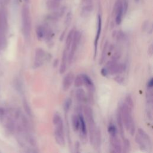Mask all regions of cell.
Returning a JSON list of instances; mask_svg holds the SVG:
<instances>
[{"label": "cell", "mask_w": 153, "mask_h": 153, "mask_svg": "<svg viewBox=\"0 0 153 153\" xmlns=\"http://www.w3.org/2000/svg\"><path fill=\"white\" fill-rule=\"evenodd\" d=\"M75 96H76V99L78 102H86L87 96H86L84 90L82 88H78L76 90Z\"/></svg>", "instance_id": "cell-18"}, {"label": "cell", "mask_w": 153, "mask_h": 153, "mask_svg": "<svg viewBox=\"0 0 153 153\" xmlns=\"http://www.w3.org/2000/svg\"><path fill=\"white\" fill-rule=\"evenodd\" d=\"M135 1H136V2H138V1H139V0H135Z\"/></svg>", "instance_id": "cell-36"}, {"label": "cell", "mask_w": 153, "mask_h": 153, "mask_svg": "<svg viewBox=\"0 0 153 153\" xmlns=\"http://www.w3.org/2000/svg\"><path fill=\"white\" fill-rule=\"evenodd\" d=\"M128 8V3L127 1H124L123 4H122V9H123V14H126Z\"/></svg>", "instance_id": "cell-30"}, {"label": "cell", "mask_w": 153, "mask_h": 153, "mask_svg": "<svg viewBox=\"0 0 153 153\" xmlns=\"http://www.w3.org/2000/svg\"><path fill=\"white\" fill-rule=\"evenodd\" d=\"M71 13H68L67 14V16H66V20H65V23L66 25H69L70 22H71Z\"/></svg>", "instance_id": "cell-33"}, {"label": "cell", "mask_w": 153, "mask_h": 153, "mask_svg": "<svg viewBox=\"0 0 153 153\" xmlns=\"http://www.w3.org/2000/svg\"><path fill=\"white\" fill-rule=\"evenodd\" d=\"M48 58H50L48 57V54L46 53L41 48H37L35 50L33 67L37 68L41 66L45 62L48 60Z\"/></svg>", "instance_id": "cell-6"}, {"label": "cell", "mask_w": 153, "mask_h": 153, "mask_svg": "<svg viewBox=\"0 0 153 153\" xmlns=\"http://www.w3.org/2000/svg\"><path fill=\"white\" fill-rule=\"evenodd\" d=\"M117 124H118L120 135H121V137L123 139H124V125H123L120 108L118 109L117 113Z\"/></svg>", "instance_id": "cell-14"}, {"label": "cell", "mask_w": 153, "mask_h": 153, "mask_svg": "<svg viewBox=\"0 0 153 153\" xmlns=\"http://www.w3.org/2000/svg\"><path fill=\"white\" fill-rule=\"evenodd\" d=\"M108 41H106L104 45V47L102 50V56H101V58L99 63L100 64H102L105 60V57H106L107 51H108Z\"/></svg>", "instance_id": "cell-24"}, {"label": "cell", "mask_w": 153, "mask_h": 153, "mask_svg": "<svg viewBox=\"0 0 153 153\" xmlns=\"http://www.w3.org/2000/svg\"><path fill=\"white\" fill-rule=\"evenodd\" d=\"M123 139V151L124 152H128L130 151V141L126 139V138H124Z\"/></svg>", "instance_id": "cell-25"}, {"label": "cell", "mask_w": 153, "mask_h": 153, "mask_svg": "<svg viewBox=\"0 0 153 153\" xmlns=\"http://www.w3.org/2000/svg\"><path fill=\"white\" fill-rule=\"evenodd\" d=\"M153 87V79L152 78H151L147 83V87Z\"/></svg>", "instance_id": "cell-34"}, {"label": "cell", "mask_w": 153, "mask_h": 153, "mask_svg": "<svg viewBox=\"0 0 153 153\" xmlns=\"http://www.w3.org/2000/svg\"><path fill=\"white\" fill-rule=\"evenodd\" d=\"M67 53H68V51L65 49L63 53L62 61H61L60 66L59 68V72H60V74H63L66 69V64H67L68 57Z\"/></svg>", "instance_id": "cell-13"}, {"label": "cell", "mask_w": 153, "mask_h": 153, "mask_svg": "<svg viewBox=\"0 0 153 153\" xmlns=\"http://www.w3.org/2000/svg\"><path fill=\"white\" fill-rule=\"evenodd\" d=\"M23 31L26 39H29L31 31V19L30 13L27 7H25L22 12Z\"/></svg>", "instance_id": "cell-4"}, {"label": "cell", "mask_w": 153, "mask_h": 153, "mask_svg": "<svg viewBox=\"0 0 153 153\" xmlns=\"http://www.w3.org/2000/svg\"><path fill=\"white\" fill-rule=\"evenodd\" d=\"M47 26H38L36 29V34L38 39L42 40L45 39L47 31Z\"/></svg>", "instance_id": "cell-17"}, {"label": "cell", "mask_w": 153, "mask_h": 153, "mask_svg": "<svg viewBox=\"0 0 153 153\" xmlns=\"http://www.w3.org/2000/svg\"><path fill=\"white\" fill-rule=\"evenodd\" d=\"M125 105L131 111H133V108H134V103H133V99L131 98V97L130 95H127L126 98H125V100L124 102Z\"/></svg>", "instance_id": "cell-22"}, {"label": "cell", "mask_w": 153, "mask_h": 153, "mask_svg": "<svg viewBox=\"0 0 153 153\" xmlns=\"http://www.w3.org/2000/svg\"><path fill=\"white\" fill-rule=\"evenodd\" d=\"M121 115L123 123V125L125 126L126 130L130 132L131 135H134L135 133V124L131 116L132 111L130 110L124 103H123L120 108Z\"/></svg>", "instance_id": "cell-2"}, {"label": "cell", "mask_w": 153, "mask_h": 153, "mask_svg": "<svg viewBox=\"0 0 153 153\" xmlns=\"http://www.w3.org/2000/svg\"><path fill=\"white\" fill-rule=\"evenodd\" d=\"M23 108H24L25 111V112H26V114H27L28 115H29V116H32V113L31 109H30V106H29L28 103H27L26 100H25V101L23 102Z\"/></svg>", "instance_id": "cell-28"}, {"label": "cell", "mask_w": 153, "mask_h": 153, "mask_svg": "<svg viewBox=\"0 0 153 153\" xmlns=\"http://www.w3.org/2000/svg\"><path fill=\"white\" fill-rule=\"evenodd\" d=\"M120 56H121V54H120V52L119 51H117L115 52L113 56H112L111 57V60L114 61V62H117V60L120 58Z\"/></svg>", "instance_id": "cell-29"}, {"label": "cell", "mask_w": 153, "mask_h": 153, "mask_svg": "<svg viewBox=\"0 0 153 153\" xmlns=\"http://www.w3.org/2000/svg\"><path fill=\"white\" fill-rule=\"evenodd\" d=\"M74 29H72L70 30V32L68 33V35L66 37V41H65V50L68 51L70 49V47L72 43V38H73V35H74Z\"/></svg>", "instance_id": "cell-21"}, {"label": "cell", "mask_w": 153, "mask_h": 153, "mask_svg": "<svg viewBox=\"0 0 153 153\" xmlns=\"http://www.w3.org/2000/svg\"><path fill=\"white\" fill-rule=\"evenodd\" d=\"M82 78H83V81H84V84H85L88 91L91 93H93L94 91V85L92 81V80L90 79V78L85 75V74H82Z\"/></svg>", "instance_id": "cell-15"}, {"label": "cell", "mask_w": 153, "mask_h": 153, "mask_svg": "<svg viewBox=\"0 0 153 153\" xmlns=\"http://www.w3.org/2000/svg\"><path fill=\"white\" fill-rule=\"evenodd\" d=\"M114 80L120 84H123L124 83V79L122 76H117L114 78Z\"/></svg>", "instance_id": "cell-31"}, {"label": "cell", "mask_w": 153, "mask_h": 153, "mask_svg": "<svg viewBox=\"0 0 153 153\" xmlns=\"http://www.w3.org/2000/svg\"><path fill=\"white\" fill-rule=\"evenodd\" d=\"M53 123L55 127L54 138L56 142L60 146H65V139L64 134V127L63 120L60 115L56 112L53 118Z\"/></svg>", "instance_id": "cell-1"}, {"label": "cell", "mask_w": 153, "mask_h": 153, "mask_svg": "<svg viewBox=\"0 0 153 153\" xmlns=\"http://www.w3.org/2000/svg\"><path fill=\"white\" fill-rule=\"evenodd\" d=\"M109 140L111 145L114 149V152H122V146L121 144V142L118 137L117 134L109 135Z\"/></svg>", "instance_id": "cell-8"}, {"label": "cell", "mask_w": 153, "mask_h": 153, "mask_svg": "<svg viewBox=\"0 0 153 153\" xmlns=\"http://www.w3.org/2000/svg\"><path fill=\"white\" fill-rule=\"evenodd\" d=\"M100 73L102 74V76H107L108 75V71H107V69H106V68H103L102 69H101V71H100Z\"/></svg>", "instance_id": "cell-32"}, {"label": "cell", "mask_w": 153, "mask_h": 153, "mask_svg": "<svg viewBox=\"0 0 153 153\" xmlns=\"http://www.w3.org/2000/svg\"><path fill=\"white\" fill-rule=\"evenodd\" d=\"M101 29H102V19L100 15L98 16V22H97V29L96 32V35L94 39V57L96 55L97 53V44L100 35L101 33Z\"/></svg>", "instance_id": "cell-10"}, {"label": "cell", "mask_w": 153, "mask_h": 153, "mask_svg": "<svg viewBox=\"0 0 153 153\" xmlns=\"http://www.w3.org/2000/svg\"><path fill=\"white\" fill-rule=\"evenodd\" d=\"M137 133L142 138V139L145 142V143L148 145V148L151 149L152 148L151 140V138H150L149 136L147 134V133L142 128H139L137 129Z\"/></svg>", "instance_id": "cell-11"}, {"label": "cell", "mask_w": 153, "mask_h": 153, "mask_svg": "<svg viewBox=\"0 0 153 153\" xmlns=\"http://www.w3.org/2000/svg\"><path fill=\"white\" fill-rule=\"evenodd\" d=\"M135 141L139 146L140 149L143 151H149V149H150L145 142L142 139V138L139 136L138 133H137L135 136Z\"/></svg>", "instance_id": "cell-16"}, {"label": "cell", "mask_w": 153, "mask_h": 153, "mask_svg": "<svg viewBox=\"0 0 153 153\" xmlns=\"http://www.w3.org/2000/svg\"><path fill=\"white\" fill-rule=\"evenodd\" d=\"M72 104V100L70 98H67L65 102H64V104H63V109H64V111H65V112H68L70 107H71V105Z\"/></svg>", "instance_id": "cell-26"}, {"label": "cell", "mask_w": 153, "mask_h": 153, "mask_svg": "<svg viewBox=\"0 0 153 153\" xmlns=\"http://www.w3.org/2000/svg\"><path fill=\"white\" fill-rule=\"evenodd\" d=\"M152 45H151L149 46V47L148 48V54H149L150 55L152 54Z\"/></svg>", "instance_id": "cell-35"}, {"label": "cell", "mask_w": 153, "mask_h": 153, "mask_svg": "<svg viewBox=\"0 0 153 153\" xmlns=\"http://www.w3.org/2000/svg\"><path fill=\"white\" fill-rule=\"evenodd\" d=\"M80 121V124H79V137L81 139V140L82 143H85L87 142V128H86V123L85 121L84 120V117L81 114L78 115Z\"/></svg>", "instance_id": "cell-7"}, {"label": "cell", "mask_w": 153, "mask_h": 153, "mask_svg": "<svg viewBox=\"0 0 153 153\" xmlns=\"http://www.w3.org/2000/svg\"><path fill=\"white\" fill-rule=\"evenodd\" d=\"M74 79V75L72 72H68L63 78L62 82V88L63 91H68L71 87Z\"/></svg>", "instance_id": "cell-9"}, {"label": "cell", "mask_w": 153, "mask_h": 153, "mask_svg": "<svg viewBox=\"0 0 153 153\" xmlns=\"http://www.w3.org/2000/svg\"><path fill=\"white\" fill-rule=\"evenodd\" d=\"M83 111H84L85 118L88 127L90 143L92 145L93 142L95 130L96 128V126L94 120V117H93V110L90 106H85L84 107Z\"/></svg>", "instance_id": "cell-3"}, {"label": "cell", "mask_w": 153, "mask_h": 153, "mask_svg": "<svg viewBox=\"0 0 153 153\" xmlns=\"http://www.w3.org/2000/svg\"><path fill=\"white\" fill-rule=\"evenodd\" d=\"M108 133L109 135H113L117 134V129L115 126H114L113 124H110L108 126Z\"/></svg>", "instance_id": "cell-27"}, {"label": "cell", "mask_w": 153, "mask_h": 153, "mask_svg": "<svg viewBox=\"0 0 153 153\" xmlns=\"http://www.w3.org/2000/svg\"><path fill=\"white\" fill-rule=\"evenodd\" d=\"M74 85L76 87H79L84 84V81L82 74L78 75L76 76V78L74 79Z\"/></svg>", "instance_id": "cell-23"}, {"label": "cell", "mask_w": 153, "mask_h": 153, "mask_svg": "<svg viewBox=\"0 0 153 153\" xmlns=\"http://www.w3.org/2000/svg\"><path fill=\"white\" fill-rule=\"evenodd\" d=\"M72 128L74 131H78L79 130V124H80V121L78 115H73L72 118Z\"/></svg>", "instance_id": "cell-19"}, {"label": "cell", "mask_w": 153, "mask_h": 153, "mask_svg": "<svg viewBox=\"0 0 153 153\" xmlns=\"http://www.w3.org/2000/svg\"><path fill=\"white\" fill-rule=\"evenodd\" d=\"M100 145H101V132L100 131L99 128L96 127L92 145L94 146L95 149H99Z\"/></svg>", "instance_id": "cell-12"}, {"label": "cell", "mask_w": 153, "mask_h": 153, "mask_svg": "<svg viewBox=\"0 0 153 153\" xmlns=\"http://www.w3.org/2000/svg\"><path fill=\"white\" fill-rule=\"evenodd\" d=\"M60 0H48L47 2V7L51 10L57 9L60 5Z\"/></svg>", "instance_id": "cell-20"}, {"label": "cell", "mask_w": 153, "mask_h": 153, "mask_svg": "<svg viewBox=\"0 0 153 153\" xmlns=\"http://www.w3.org/2000/svg\"><path fill=\"white\" fill-rule=\"evenodd\" d=\"M81 38V34L78 30H74L72 43L70 47V51L68 57V60L69 63H71L74 59L75 53L79 45Z\"/></svg>", "instance_id": "cell-5"}]
</instances>
